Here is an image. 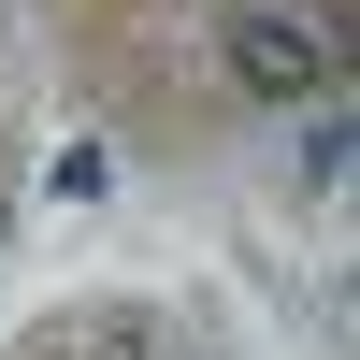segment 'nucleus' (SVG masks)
I'll return each instance as SVG.
<instances>
[{
	"label": "nucleus",
	"instance_id": "nucleus-1",
	"mask_svg": "<svg viewBox=\"0 0 360 360\" xmlns=\"http://www.w3.org/2000/svg\"><path fill=\"white\" fill-rule=\"evenodd\" d=\"M231 86H245V101H317V86H332V44H317L303 15H231Z\"/></svg>",
	"mask_w": 360,
	"mask_h": 360
}]
</instances>
